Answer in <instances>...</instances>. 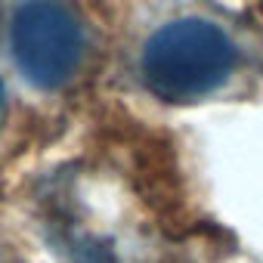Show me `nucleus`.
<instances>
[{
    "label": "nucleus",
    "mask_w": 263,
    "mask_h": 263,
    "mask_svg": "<svg viewBox=\"0 0 263 263\" xmlns=\"http://www.w3.org/2000/svg\"><path fill=\"white\" fill-rule=\"evenodd\" d=\"M235 50L208 19H177L158 28L143 50V81L164 102H192L226 84Z\"/></svg>",
    "instance_id": "f257e3e1"
},
{
    "label": "nucleus",
    "mask_w": 263,
    "mask_h": 263,
    "mask_svg": "<svg viewBox=\"0 0 263 263\" xmlns=\"http://www.w3.org/2000/svg\"><path fill=\"white\" fill-rule=\"evenodd\" d=\"M84 22L68 0H22L10 22V47L22 74L56 90L74 78L84 59Z\"/></svg>",
    "instance_id": "f03ea898"
},
{
    "label": "nucleus",
    "mask_w": 263,
    "mask_h": 263,
    "mask_svg": "<svg viewBox=\"0 0 263 263\" xmlns=\"http://www.w3.org/2000/svg\"><path fill=\"white\" fill-rule=\"evenodd\" d=\"M4 102H7V93H4V81H0V115H4Z\"/></svg>",
    "instance_id": "7ed1b4c3"
}]
</instances>
